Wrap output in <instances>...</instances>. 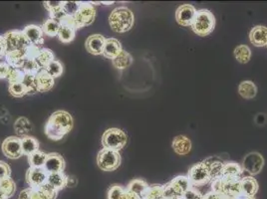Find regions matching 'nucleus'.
<instances>
[{
  "instance_id": "37",
  "label": "nucleus",
  "mask_w": 267,
  "mask_h": 199,
  "mask_svg": "<svg viewBox=\"0 0 267 199\" xmlns=\"http://www.w3.org/2000/svg\"><path fill=\"white\" fill-rule=\"evenodd\" d=\"M164 193V185L154 184L149 185L147 190L142 196V199H161L163 198Z\"/></svg>"
},
{
  "instance_id": "35",
  "label": "nucleus",
  "mask_w": 267,
  "mask_h": 199,
  "mask_svg": "<svg viewBox=\"0 0 267 199\" xmlns=\"http://www.w3.org/2000/svg\"><path fill=\"white\" fill-rule=\"evenodd\" d=\"M60 26H61L60 23H58L57 21L50 18L44 22V24L42 25L41 28H42L44 35H46L48 37H56V36H58Z\"/></svg>"
},
{
  "instance_id": "20",
  "label": "nucleus",
  "mask_w": 267,
  "mask_h": 199,
  "mask_svg": "<svg viewBox=\"0 0 267 199\" xmlns=\"http://www.w3.org/2000/svg\"><path fill=\"white\" fill-rule=\"evenodd\" d=\"M123 51V47L121 42L116 38H108L106 39V43L103 51V56L107 59L113 60L115 59L121 52Z\"/></svg>"
},
{
  "instance_id": "30",
  "label": "nucleus",
  "mask_w": 267,
  "mask_h": 199,
  "mask_svg": "<svg viewBox=\"0 0 267 199\" xmlns=\"http://www.w3.org/2000/svg\"><path fill=\"white\" fill-rule=\"evenodd\" d=\"M148 187H149V184L144 179H134L127 185L126 190L131 193L136 194L142 199V196Z\"/></svg>"
},
{
  "instance_id": "26",
  "label": "nucleus",
  "mask_w": 267,
  "mask_h": 199,
  "mask_svg": "<svg viewBox=\"0 0 267 199\" xmlns=\"http://www.w3.org/2000/svg\"><path fill=\"white\" fill-rule=\"evenodd\" d=\"M47 183L51 185L53 188H55L57 191L62 190L66 187L67 175L64 173V171L48 173Z\"/></svg>"
},
{
  "instance_id": "56",
  "label": "nucleus",
  "mask_w": 267,
  "mask_h": 199,
  "mask_svg": "<svg viewBox=\"0 0 267 199\" xmlns=\"http://www.w3.org/2000/svg\"><path fill=\"white\" fill-rule=\"evenodd\" d=\"M78 184V179L75 175H67L66 187H76Z\"/></svg>"
},
{
  "instance_id": "27",
  "label": "nucleus",
  "mask_w": 267,
  "mask_h": 199,
  "mask_svg": "<svg viewBox=\"0 0 267 199\" xmlns=\"http://www.w3.org/2000/svg\"><path fill=\"white\" fill-rule=\"evenodd\" d=\"M34 60L36 61L38 66L42 70H44L52 61L55 60V56H54V53L52 52V50H50L48 48H41L37 57Z\"/></svg>"
},
{
  "instance_id": "2",
  "label": "nucleus",
  "mask_w": 267,
  "mask_h": 199,
  "mask_svg": "<svg viewBox=\"0 0 267 199\" xmlns=\"http://www.w3.org/2000/svg\"><path fill=\"white\" fill-rule=\"evenodd\" d=\"M135 23L134 13L126 6H120L115 8L109 17L110 27L114 32L125 33L132 29Z\"/></svg>"
},
{
  "instance_id": "31",
  "label": "nucleus",
  "mask_w": 267,
  "mask_h": 199,
  "mask_svg": "<svg viewBox=\"0 0 267 199\" xmlns=\"http://www.w3.org/2000/svg\"><path fill=\"white\" fill-rule=\"evenodd\" d=\"M239 95L246 100L253 99L257 94V88L251 81H243L238 86Z\"/></svg>"
},
{
  "instance_id": "28",
  "label": "nucleus",
  "mask_w": 267,
  "mask_h": 199,
  "mask_svg": "<svg viewBox=\"0 0 267 199\" xmlns=\"http://www.w3.org/2000/svg\"><path fill=\"white\" fill-rule=\"evenodd\" d=\"M225 184H224V195H229V196H234V197H238L241 195V188H240V179H225Z\"/></svg>"
},
{
  "instance_id": "5",
  "label": "nucleus",
  "mask_w": 267,
  "mask_h": 199,
  "mask_svg": "<svg viewBox=\"0 0 267 199\" xmlns=\"http://www.w3.org/2000/svg\"><path fill=\"white\" fill-rule=\"evenodd\" d=\"M122 163V157L119 151L102 148L97 155V165L103 171H114Z\"/></svg>"
},
{
  "instance_id": "16",
  "label": "nucleus",
  "mask_w": 267,
  "mask_h": 199,
  "mask_svg": "<svg viewBox=\"0 0 267 199\" xmlns=\"http://www.w3.org/2000/svg\"><path fill=\"white\" fill-rule=\"evenodd\" d=\"M23 33L28 40V42L31 45L35 46H42L44 43V33L42 31V28L40 26L31 24L27 25L23 30Z\"/></svg>"
},
{
  "instance_id": "19",
  "label": "nucleus",
  "mask_w": 267,
  "mask_h": 199,
  "mask_svg": "<svg viewBox=\"0 0 267 199\" xmlns=\"http://www.w3.org/2000/svg\"><path fill=\"white\" fill-rule=\"evenodd\" d=\"M250 42L255 47H264L267 45V27L265 26H255L251 29L249 33Z\"/></svg>"
},
{
  "instance_id": "8",
  "label": "nucleus",
  "mask_w": 267,
  "mask_h": 199,
  "mask_svg": "<svg viewBox=\"0 0 267 199\" xmlns=\"http://www.w3.org/2000/svg\"><path fill=\"white\" fill-rule=\"evenodd\" d=\"M79 29L91 25L96 18V9L92 2H81L80 8L74 16Z\"/></svg>"
},
{
  "instance_id": "1",
  "label": "nucleus",
  "mask_w": 267,
  "mask_h": 199,
  "mask_svg": "<svg viewBox=\"0 0 267 199\" xmlns=\"http://www.w3.org/2000/svg\"><path fill=\"white\" fill-rule=\"evenodd\" d=\"M72 115L66 111L54 112L45 126V134L52 141H60L73 129Z\"/></svg>"
},
{
  "instance_id": "14",
  "label": "nucleus",
  "mask_w": 267,
  "mask_h": 199,
  "mask_svg": "<svg viewBox=\"0 0 267 199\" xmlns=\"http://www.w3.org/2000/svg\"><path fill=\"white\" fill-rule=\"evenodd\" d=\"M106 38L100 34H94L89 36L86 40V49L89 53L93 55H103Z\"/></svg>"
},
{
  "instance_id": "45",
  "label": "nucleus",
  "mask_w": 267,
  "mask_h": 199,
  "mask_svg": "<svg viewBox=\"0 0 267 199\" xmlns=\"http://www.w3.org/2000/svg\"><path fill=\"white\" fill-rule=\"evenodd\" d=\"M22 83L27 90V95H34L38 92L36 88V84H35V76L25 75V78Z\"/></svg>"
},
{
  "instance_id": "11",
  "label": "nucleus",
  "mask_w": 267,
  "mask_h": 199,
  "mask_svg": "<svg viewBox=\"0 0 267 199\" xmlns=\"http://www.w3.org/2000/svg\"><path fill=\"white\" fill-rule=\"evenodd\" d=\"M48 172L44 168H29L26 172V181L31 188H39L47 182Z\"/></svg>"
},
{
  "instance_id": "48",
  "label": "nucleus",
  "mask_w": 267,
  "mask_h": 199,
  "mask_svg": "<svg viewBox=\"0 0 267 199\" xmlns=\"http://www.w3.org/2000/svg\"><path fill=\"white\" fill-rule=\"evenodd\" d=\"M202 194L196 188L191 187L183 196V199H202Z\"/></svg>"
},
{
  "instance_id": "38",
  "label": "nucleus",
  "mask_w": 267,
  "mask_h": 199,
  "mask_svg": "<svg viewBox=\"0 0 267 199\" xmlns=\"http://www.w3.org/2000/svg\"><path fill=\"white\" fill-rule=\"evenodd\" d=\"M76 35V30H74L73 28L61 25L59 32H58V38L62 43H70L72 42Z\"/></svg>"
},
{
  "instance_id": "7",
  "label": "nucleus",
  "mask_w": 267,
  "mask_h": 199,
  "mask_svg": "<svg viewBox=\"0 0 267 199\" xmlns=\"http://www.w3.org/2000/svg\"><path fill=\"white\" fill-rule=\"evenodd\" d=\"M188 178L193 187L203 186L207 184L209 181H211L209 172L202 162L196 164L190 169Z\"/></svg>"
},
{
  "instance_id": "54",
  "label": "nucleus",
  "mask_w": 267,
  "mask_h": 199,
  "mask_svg": "<svg viewBox=\"0 0 267 199\" xmlns=\"http://www.w3.org/2000/svg\"><path fill=\"white\" fill-rule=\"evenodd\" d=\"M10 69L11 67L6 62L0 63V79H6Z\"/></svg>"
},
{
  "instance_id": "24",
  "label": "nucleus",
  "mask_w": 267,
  "mask_h": 199,
  "mask_svg": "<svg viewBox=\"0 0 267 199\" xmlns=\"http://www.w3.org/2000/svg\"><path fill=\"white\" fill-rule=\"evenodd\" d=\"M6 63L12 68H19L21 69L24 62L27 60V55L25 50H17L7 52L5 55Z\"/></svg>"
},
{
  "instance_id": "63",
  "label": "nucleus",
  "mask_w": 267,
  "mask_h": 199,
  "mask_svg": "<svg viewBox=\"0 0 267 199\" xmlns=\"http://www.w3.org/2000/svg\"><path fill=\"white\" fill-rule=\"evenodd\" d=\"M161 199H164V198H161Z\"/></svg>"
},
{
  "instance_id": "46",
  "label": "nucleus",
  "mask_w": 267,
  "mask_h": 199,
  "mask_svg": "<svg viewBox=\"0 0 267 199\" xmlns=\"http://www.w3.org/2000/svg\"><path fill=\"white\" fill-rule=\"evenodd\" d=\"M81 2L78 1H63V10L68 16H75L80 8Z\"/></svg>"
},
{
  "instance_id": "10",
  "label": "nucleus",
  "mask_w": 267,
  "mask_h": 199,
  "mask_svg": "<svg viewBox=\"0 0 267 199\" xmlns=\"http://www.w3.org/2000/svg\"><path fill=\"white\" fill-rule=\"evenodd\" d=\"M2 152L10 159H17L23 155L21 139L18 137H8L2 142Z\"/></svg>"
},
{
  "instance_id": "64",
  "label": "nucleus",
  "mask_w": 267,
  "mask_h": 199,
  "mask_svg": "<svg viewBox=\"0 0 267 199\" xmlns=\"http://www.w3.org/2000/svg\"><path fill=\"white\" fill-rule=\"evenodd\" d=\"M266 47H267V45H266Z\"/></svg>"
},
{
  "instance_id": "53",
  "label": "nucleus",
  "mask_w": 267,
  "mask_h": 199,
  "mask_svg": "<svg viewBox=\"0 0 267 199\" xmlns=\"http://www.w3.org/2000/svg\"><path fill=\"white\" fill-rule=\"evenodd\" d=\"M66 16H67V15H66V13L64 12L63 8L50 13V18L53 19V20H55V21H57L58 23H61L62 20H63Z\"/></svg>"
},
{
  "instance_id": "55",
  "label": "nucleus",
  "mask_w": 267,
  "mask_h": 199,
  "mask_svg": "<svg viewBox=\"0 0 267 199\" xmlns=\"http://www.w3.org/2000/svg\"><path fill=\"white\" fill-rule=\"evenodd\" d=\"M6 53H7V49H6L5 39L3 35H0V59H1L2 57H5Z\"/></svg>"
},
{
  "instance_id": "58",
  "label": "nucleus",
  "mask_w": 267,
  "mask_h": 199,
  "mask_svg": "<svg viewBox=\"0 0 267 199\" xmlns=\"http://www.w3.org/2000/svg\"><path fill=\"white\" fill-rule=\"evenodd\" d=\"M122 199H141V197H139L136 194L131 193V192H129V191L126 190V192H125V194H124V196H123Z\"/></svg>"
},
{
  "instance_id": "42",
  "label": "nucleus",
  "mask_w": 267,
  "mask_h": 199,
  "mask_svg": "<svg viewBox=\"0 0 267 199\" xmlns=\"http://www.w3.org/2000/svg\"><path fill=\"white\" fill-rule=\"evenodd\" d=\"M8 91H9L10 95L15 97V98H22L25 95H27V90H26L25 86L23 85V83L9 84Z\"/></svg>"
},
{
  "instance_id": "17",
  "label": "nucleus",
  "mask_w": 267,
  "mask_h": 199,
  "mask_svg": "<svg viewBox=\"0 0 267 199\" xmlns=\"http://www.w3.org/2000/svg\"><path fill=\"white\" fill-rule=\"evenodd\" d=\"M35 84L37 91L40 93H45L50 91L55 84L54 78L51 77L45 70H41L35 76Z\"/></svg>"
},
{
  "instance_id": "52",
  "label": "nucleus",
  "mask_w": 267,
  "mask_h": 199,
  "mask_svg": "<svg viewBox=\"0 0 267 199\" xmlns=\"http://www.w3.org/2000/svg\"><path fill=\"white\" fill-rule=\"evenodd\" d=\"M40 47L38 46H35V45H29L26 49H25V52H26V55H27V59H35L40 51Z\"/></svg>"
},
{
  "instance_id": "6",
  "label": "nucleus",
  "mask_w": 267,
  "mask_h": 199,
  "mask_svg": "<svg viewBox=\"0 0 267 199\" xmlns=\"http://www.w3.org/2000/svg\"><path fill=\"white\" fill-rule=\"evenodd\" d=\"M6 43L7 52L17 51V50H25L30 43L26 39L23 31L21 30H11L6 32L3 35Z\"/></svg>"
},
{
  "instance_id": "51",
  "label": "nucleus",
  "mask_w": 267,
  "mask_h": 199,
  "mask_svg": "<svg viewBox=\"0 0 267 199\" xmlns=\"http://www.w3.org/2000/svg\"><path fill=\"white\" fill-rule=\"evenodd\" d=\"M60 25H64V26L73 28V29L76 30V31L79 29L78 24H77V22H76L74 16H68V15H67V16L62 20V22L60 23Z\"/></svg>"
},
{
  "instance_id": "32",
  "label": "nucleus",
  "mask_w": 267,
  "mask_h": 199,
  "mask_svg": "<svg viewBox=\"0 0 267 199\" xmlns=\"http://www.w3.org/2000/svg\"><path fill=\"white\" fill-rule=\"evenodd\" d=\"M21 145H22V151L25 155H30L37 150H39V142L38 141L33 137H24L21 139Z\"/></svg>"
},
{
  "instance_id": "3",
  "label": "nucleus",
  "mask_w": 267,
  "mask_h": 199,
  "mask_svg": "<svg viewBox=\"0 0 267 199\" xmlns=\"http://www.w3.org/2000/svg\"><path fill=\"white\" fill-rule=\"evenodd\" d=\"M193 31L200 37L209 35L215 27V17L213 14L206 9L197 10L196 16L192 24Z\"/></svg>"
},
{
  "instance_id": "61",
  "label": "nucleus",
  "mask_w": 267,
  "mask_h": 199,
  "mask_svg": "<svg viewBox=\"0 0 267 199\" xmlns=\"http://www.w3.org/2000/svg\"><path fill=\"white\" fill-rule=\"evenodd\" d=\"M0 199H7L6 197H4L3 195H1V194H0Z\"/></svg>"
},
{
  "instance_id": "12",
  "label": "nucleus",
  "mask_w": 267,
  "mask_h": 199,
  "mask_svg": "<svg viewBox=\"0 0 267 199\" xmlns=\"http://www.w3.org/2000/svg\"><path fill=\"white\" fill-rule=\"evenodd\" d=\"M197 9L191 4H184L175 11V20L182 26H192L194 18L196 16Z\"/></svg>"
},
{
  "instance_id": "62",
  "label": "nucleus",
  "mask_w": 267,
  "mask_h": 199,
  "mask_svg": "<svg viewBox=\"0 0 267 199\" xmlns=\"http://www.w3.org/2000/svg\"><path fill=\"white\" fill-rule=\"evenodd\" d=\"M179 199H183V197H182V198H179Z\"/></svg>"
},
{
  "instance_id": "13",
  "label": "nucleus",
  "mask_w": 267,
  "mask_h": 199,
  "mask_svg": "<svg viewBox=\"0 0 267 199\" xmlns=\"http://www.w3.org/2000/svg\"><path fill=\"white\" fill-rule=\"evenodd\" d=\"M65 167L66 164L62 155L55 152L47 154L46 162L45 165H44V170H45L48 173L64 171Z\"/></svg>"
},
{
  "instance_id": "4",
  "label": "nucleus",
  "mask_w": 267,
  "mask_h": 199,
  "mask_svg": "<svg viewBox=\"0 0 267 199\" xmlns=\"http://www.w3.org/2000/svg\"><path fill=\"white\" fill-rule=\"evenodd\" d=\"M127 135L124 131L118 128L107 130L102 136V144L104 148L120 151L127 143Z\"/></svg>"
},
{
  "instance_id": "36",
  "label": "nucleus",
  "mask_w": 267,
  "mask_h": 199,
  "mask_svg": "<svg viewBox=\"0 0 267 199\" xmlns=\"http://www.w3.org/2000/svg\"><path fill=\"white\" fill-rule=\"evenodd\" d=\"M234 57L239 63L246 64L251 58V50L246 45H239L234 49Z\"/></svg>"
},
{
  "instance_id": "22",
  "label": "nucleus",
  "mask_w": 267,
  "mask_h": 199,
  "mask_svg": "<svg viewBox=\"0 0 267 199\" xmlns=\"http://www.w3.org/2000/svg\"><path fill=\"white\" fill-rule=\"evenodd\" d=\"M172 149L179 155H186L192 149V142L186 136H177L172 141Z\"/></svg>"
},
{
  "instance_id": "59",
  "label": "nucleus",
  "mask_w": 267,
  "mask_h": 199,
  "mask_svg": "<svg viewBox=\"0 0 267 199\" xmlns=\"http://www.w3.org/2000/svg\"><path fill=\"white\" fill-rule=\"evenodd\" d=\"M221 199H237V197L229 196V195H224V196H221Z\"/></svg>"
},
{
  "instance_id": "39",
  "label": "nucleus",
  "mask_w": 267,
  "mask_h": 199,
  "mask_svg": "<svg viewBox=\"0 0 267 199\" xmlns=\"http://www.w3.org/2000/svg\"><path fill=\"white\" fill-rule=\"evenodd\" d=\"M24 78H25V73L23 72L22 69L11 67L6 79L9 82V84H12V83H22Z\"/></svg>"
},
{
  "instance_id": "33",
  "label": "nucleus",
  "mask_w": 267,
  "mask_h": 199,
  "mask_svg": "<svg viewBox=\"0 0 267 199\" xmlns=\"http://www.w3.org/2000/svg\"><path fill=\"white\" fill-rule=\"evenodd\" d=\"M16 191V183L11 177L0 180V194L7 199L12 197Z\"/></svg>"
},
{
  "instance_id": "34",
  "label": "nucleus",
  "mask_w": 267,
  "mask_h": 199,
  "mask_svg": "<svg viewBox=\"0 0 267 199\" xmlns=\"http://www.w3.org/2000/svg\"><path fill=\"white\" fill-rule=\"evenodd\" d=\"M47 154L44 151L41 150H37L36 152L28 155V163L30 168H44V165H45L46 158H47Z\"/></svg>"
},
{
  "instance_id": "23",
  "label": "nucleus",
  "mask_w": 267,
  "mask_h": 199,
  "mask_svg": "<svg viewBox=\"0 0 267 199\" xmlns=\"http://www.w3.org/2000/svg\"><path fill=\"white\" fill-rule=\"evenodd\" d=\"M240 188H241V195L254 197V195L258 191V183L253 176L241 177Z\"/></svg>"
},
{
  "instance_id": "47",
  "label": "nucleus",
  "mask_w": 267,
  "mask_h": 199,
  "mask_svg": "<svg viewBox=\"0 0 267 199\" xmlns=\"http://www.w3.org/2000/svg\"><path fill=\"white\" fill-rule=\"evenodd\" d=\"M126 192V188L121 185H112L108 190V199H122Z\"/></svg>"
},
{
  "instance_id": "29",
  "label": "nucleus",
  "mask_w": 267,
  "mask_h": 199,
  "mask_svg": "<svg viewBox=\"0 0 267 199\" xmlns=\"http://www.w3.org/2000/svg\"><path fill=\"white\" fill-rule=\"evenodd\" d=\"M133 61H134L133 56L129 52L123 50L115 59L112 60V63L116 69L125 70L133 64Z\"/></svg>"
},
{
  "instance_id": "44",
  "label": "nucleus",
  "mask_w": 267,
  "mask_h": 199,
  "mask_svg": "<svg viewBox=\"0 0 267 199\" xmlns=\"http://www.w3.org/2000/svg\"><path fill=\"white\" fill-rule=\"evenodd\" d=\"M18 199H44L38 188H26L19 194Z\"/></svg>"
},
{
  "instance_id": "21",
  "label": "nucleus",
  "mask_w": 267,
  "mask_h": 199,
  "mask_svg": "<svg viewBox=\"0 0 267 199\" xmlns=\"http://www.w3.org/2000/svg\"><path fill=\"white\" fill-rule=\"evenodd\" d=\"M243 170L241 166L234 162H227L225 163L224 169H222L221 177L231 180V179H241V174Z\"/></svg>"
},
{
  "instance_id": "60",
  "label": "nucleus",
  "mask_w": 267,
  "mask_h": 199,
  "mask_svg": "<svg viewBox=\"0 0 267 199\" xmlns=\"http://www.w3.org/2000/svg\"><path fill=\"white\" fill-rule=\"evenodd\" d=\"M237 199H255L254 197H248V196H244V195H240L237 197Z\"/></svg>"
},
{
  "instance_id": "43",
  "label": "nucleus",
  "mask_w": 267,
  "mask_h": 199,
  "mask_svg": "<svg viewBox=\"0 0 267 199\" xmlns=\"http://www.w3.org/2000/svg\"><path fill=\"white\" fill-rule=\"evenodd\" d=\"M41 195L44 199H56L58 195V191L53 188L51 185H49L47 182L38 188Z\"/></svg>"
},
{
  "instance_id": "41",
  "label": "nucleus",
  "mask_w": 267,
  "mask_h": 199,
  "mask_svg": "<svg viewBox=\"0 0 267 199\" xmlns=\"http://www.w3.org/2000/svg\"><path fill=\"white\" fill-rule=\"evenodd\" d=\"M44 70H45L51 77H53L55 79V78H58V77H60L62 75V73H63V65L61 64L60 61L54 60Z\"/></svg>"
},
{
  "instance_id": "25",
  "label": "nucleus",
  "mask_w": 267,
  "mask_h": 199,
  "mask_svg": "<svg viewBox=\"0 0 267 199\" xmlns=\"http://www.w3.org/2000/svg\"><path fill=\"white\" fill-rule=\"evenodd\" d=\"M14 131L18 136L22 138L28 137L33 131V125L27 117L20 116L14 123Z\"/></svg>"
},
{
  "instance_id": "9",
  "label": "nucleus",
  "mask_w": 267,
  "mask_h": 199,
  "mask_svg": "<svg viewBox=\"0 0 267 199\" xmlns=\"http://www.w3.org/2000/svg\"><path fill=\"white\" fill-rule=\"evenodd\" d=\"M264 167V158L263 156L256 151L250 152L242 161V170L247 171L250 175H256L258 174Z\"/></svg>"
},
{
  "instance_id": "49",
  "label": "nucleus",
  "mask_w": 267,
  "mask_h": 199,
  "mask_svg": "<svg viewBox=\"0 0 267 199\" xmlns=\"http://www.w3.org/2000/svg\"><path fill=\"white\" fill-rule=\"evenodd\" d=\"M10 175H11L10 167L6 163L0 161V180L10 177Z\"/></svg>"
},
{
  "instance_id": "50",
  "label": "nucleus",
  "mask_w": 267,
  "mask_h": 199,
  "mask_svg": "<svg viewBox=\"0 0 267 199\" xmlns=\"http://www.w3.org/2000/svg\"><path fill=\"white\" fill-rule=\"evenodd\" d=\"M44 6L49 11V13H51L56 10L62 9L63 1H46L44 2Z\"/></svg>"
},
{
  "instance_id": "18",
  "label": "nucleus",
  "mask_w": 267,
  "mask_h": 199,
  "mask_svg": "<svg viewBox=\"0 0 267 199\" xmlns=\"http://www.w3.org/2000/svg\"><path fill=\"white\" fill-rule=\"evenodd\" d=\"M168 184L170 188L173 190V192L175 193V195L179 198H182L184 194L192 187V184L188 176H184V175L175 176L173 179H171L170 182H168Z\"/></svg>"
},
{
  "instance_id": "57",
  "label": "nucleus",
  "mask_w": 267,
  "mask_h": 199,
  "mask_svg": "<svg viewBox=\"0 0 267 199\" xmlns=\"http://www.w3.org/2000/svg\"><path fill=\"white\" fill-rule=\"evenodd\" d=\"M202 199H221V195H219L218 193L211 190V191L207 192L205 195H203Z\"/></svg>"
},
{
  "instance_id": "40",
  "label": "nucleus",
  "mask_w": 267,
  "mask_h": 199,
  "mask_svg": "<svg viewBox=\"0 0 267 199\" xmlns=\"http://www.w3.org/2000/svg\"><path fill=\"white\" fill-rule=\"evenodd\" d=\"M21 69L23 70L25 75H31V76H36L42 70L34 59H27L24 62Z\"/></svg>"
},
{
  "instance_id": "15",
  "label": "nucleus",
  "mask_w": 267,
  "mask_h": 199,
  "mask_svg": "<svg viewBox=\"0 0 267 199\" xmlns=\"http://www.w3.org/2000/svg\"><path fill=\"white\" fill-rule=\"evenodd\" d=\"M202 163L206 167V169L209 172V176H210L211 181L221 177L222 169H224V166H225V162L222 161V159H220L217 156H212V157H208V158L204 159Z\"/></svg>"
}]
</instances>
